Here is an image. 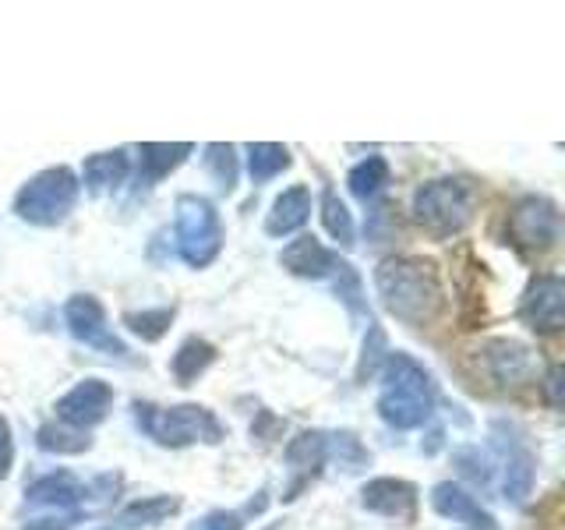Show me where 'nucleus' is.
Segmentation results:
<instances>
[{
	"instance_id": "nucleus-1",
	"label": "nucleus",
	"mask_w": 565,
	"mask_h": 530,
	"mask_svg": "<svg viewBox=\"0 0 565 530\" xmlns=\"http://www.w3.org/2000/svg\"><path fill=\"white\" fill-rule=\"evenodd\" d=\"M375 290L385 311L406 326H428L441 311V279L424 258H385L375 269Z\"/></svg>"
},
{
	"instance_id": "nucleus-2",
	"label": "nucleus",
	"mask_w": 565,
	"mask_h": 530,
	"mask_svg": "<svg viewBox=\"0 0 565 530\" xmlns=\"http://www.w3.org/2000/svg\"><path fill=\"white\" fill-rule=\"evenodd\" d=\"M375 406L393 432L420 428L435 411V382L428 368L414 361L411 353H388L382 364V393Z\"/></svg>"
},
{
	"instance_id": "nucleus-3",
	"label": "nucleus",
	"mask_w": 565,
	"mask_h": 530,
	"mask_svg": "<svg viewBox=\"0 0 565 530\" xmlns=\"http://www.w3.org/2000/svg\"><path fill=\"white\" fill-rule=\"evenodd\" d=\"M135 421L152 442L167 449H184L194 442H209L216 446L223 442L220 417L199 403H177V406H156V403H135Z\"/></svg>"
},
{
	"instance_id": "nucleus-4",
	"label": "nucleus",
	"mask_w": 565,
	"mask_h": 530,
	"mask_svg": "<svg viewBox=\"0 0 565 530\" xmlns=\"http://www.w3.org/2000/svg\"><path fill=\"white\" fill-rule=\"evenodd\" d=\"M78 194H82V184L75 170L50 167L22 184V191L14 194V212H18V220H25L32 226H61L71 212H75Z\"/></svg>"
},
{
	"instance_id": "nucleus-5",
	"label": "nucleus",
	"mask_w": 565,
	"mask_h": 530,
	"mask_svg": "<svg viewBox=\"0 0 565 530\" xmlns=\"http://www.w3.org/2000/svg\"><path fill=\"white\" fill-rule=\"evenodd\" d=\"M173 241L191 269H205L223 252V220L216 205L202 194H177L173 205Z\"/></svg>"
},
{
	"instance_id": "nucleus-6",
	"label": "nucleus",
	"mask_w": 565,
	"mask_h": 530,
	"mask_svg": "<svg viewBox=\"0 0 565 530\" xmlns=\"http://www.w3.org/2000/svg\"><path fill=\"white\" fill-rule=\"evenodd\" d=\"M88 488L71 470L43 474L40 481L25 488L29 520L22 530H67L82 520V502Z\"/></svg>"
},
{
	"instance_id": "nucleus-7",
	"label": "nucleus",
	"mask_w": 565,
	"mask_h": 530,
	"mask_svg": "<svg viewBox=\"0 0 565 530\" xmlns=\"http://www.w3.org/2000/svg\"><path fill=\"white\" fill-rule=\"evenodd\" d=\"M473 205L477 194L459 177H438V181H428L414 191V216L435 237H452L467 230L473 220Z\"/></svg>"
},
{
	"instance_id": "nucleus-8",
	"label": "nucleus",
	"mask_w": 565,
	"mask_h": 530,
	"mask_svg": "<svg viewBox=\"0 0 565 530\" xmlns=\"http://www.w3.org/2000/svg\"><path fill=\"white\" fill-rule=\"evenodd\" d=\"M562 237V216L558 205L544 194H526L509 212V241L526 255L552 252Z\"/></svg>"
},
{
	"instance_id": "nucleus-9",
	"label": "nucleus",
	"mask_w": 565,
	"mask_h": 530,
	"mask_svg": "<svg viewBox=\"0 0 565 530\" xmlns=\"http://www.w3.org/2000/svg\"><path fill=\"white\" fill-rule=\"evenodd\" d=\"M520 322L544 336L565 326V283L558 273H541L526 283L520 297Z\"/></svg>"
},
{
	"instance_id": "nucleus-10",
	"label": "nucleus",
	"mask_w": 565,
	"mask_h": 530,
	"mask_svg": "<svg viewBox=\"0 0 565 530\" xmlns=\"http://www.w3.org/2000/svg\"><path fill=\"white\" fill-rule=\"evenodd\" d=\"M64 322H67L71 336H75V340L85 343V347L110 353V358H124V353H128V347H124L114 336L110 322H106V311H103V305L93 294L71 297L64 305Z\"/></svg>"
},
{
	"instance_id": "nucleus-11",
	"label": "nucleus",
	"mask_w": 565,
	"mask_h": 530,
	"mask_svg": "<svg viewBox=\"0 0 565 530\" xmlns=\"http://www.w3.org/2000/svg\"><path fill=\"white\" fill-rule=\"evenodd\" d=\"M110 406H114V389L110 382H103V379H82L75 389H67V393L57 400V421L67 424V428H75V432H88V428H96V424L106 421V414H110Z\"/></svg>"
},
{
	"instance_id": "nucleus-12",
	"label": "nucleus",
	"mask_w": 565,
	"mask_h": 530,
	"mask_svg": "<svg viewBox=\"0 0 565 530\" xmlns=\"http://www.w3.org/2000/svg\"><path fill=\"white\" fill-rule=\"evenodd\" d=\"M361 506L367 512H379L385 520L414 523L417 517V488L403 477H375L361 488Z\"/></svg>"
},
{
	"instance_id": "nucleus-13",
	"label": "nucleus",
	"mask_w": 565,
	"mask_h": 530,
	"mask_svg": "<svg viewBox=\"0 0 565 530\" xmlns=\"http://www.w3.org/2000/svg\"><path fill=\"white\" fill-rule=\"evenodd\" d=\"M279 265L287 273L300 276V279H329V276L340 273L343 258H340V252H329V247L318 237L305 234V237H297V241H290L287 247H282Z\"/></svg>"
},
{
	"instance_id": "nucleus-14",
	"label": "nucleus",
	"mask_w": 565,
	"mask_h": 530,
	"mask_svg": "<svg viewBox=\"0 0 565 530\" xmlns=\"http://www.w3.org/2000/svg\"><path fill=\"white\" fill-rule=\"evenodd\" d=\"M431 506L438 517H446L452 523H467V527H477V530H494L499 523H494L491 512L473 499V495L467 488H459L452 481H441L431 488Z\"/></svg>"
},
{
	"instance_id": "nucleus-15",
	"label": "nucleus",
	"mask_w": 565,
	"mask_h": 530,
	"mask_svg": "<svg viewBox=\"0 0 565 530\" xmlns=\"http://www.w3.org/2000/svg\"><path fill=\"white\" fill-rule=\"evenodd\" d=\"M326 459H329V435H322V432H300L287 442V464L294 474L287 499H294V495L326 467Z\"/></svg>"
},
{
	"instance_id": "nucleus-16",
	"label": "nucleus",
	"mask_w": 565,
	"mask_h": 530,
	"mask_svg": "<svg viewBox=\"0 0 565 530\" xmlns=\"http://www.w3.org/2000/svg\"><path fill=\"white\" fill-rule=\"evenodd\" d=\"M311 216V188L308 184H294L282 194H276V202L265 216V234L269 237H290Z\"/></svg>"
},
{
	"instance_id": "nucleus-17",
	"label": "nucleus",
	"mask_w": 565,
	"mask_h": 530,
	"mask_svg": "<svg viewBox=\"0 0 565 530\" xmlns=\"http://www.w3.org/2000/svg\"><path fill=\"white\" fill-rule=\"evenodd\" d=\"M131 173V156L128 149H110V152H96L88 156L82 163V177L78 184H85L88 194H106V191H117Z\"/></svg>"
},
{
	"instance_id": "nucleus-18",
	"label": "nucleus",
	"mask_w": 565,
	"mask_h": 530,
	"mask_svg": "<svg viewBox=\"0 0 565 530\" xmlns=\"http://www.w3.org/2000/svg\"><path fill=\"white\" fill-rule=\"evenodd\" d=\"M505 446V442H502ZM537 481V459L520 442H509L502 456V491L509 502H526V495L534 491Z\"/></svg>"
},
{
	"instance_id": "nucleus-19",
	"label": "nucleus",
	"mask_w": 565,
	"mask_h": 530,
	"mask_svg": "<svg viewBox=\"0 0 565 530\" xmlns=\"http://www.w3.org/2000/svg\"><path fill=\"white\" fill-rule=\"evenodd\" d=\"M194 152L191 141H177V146H167V141H146V146L138 149L141 163H138V184H156L163 181L170 170H177L184 163V159Z\"/></svg>"
},
{
	"instance_id": "nucleus-20",
	"label": "nucleus",
	"mask_w": 565,
	"mask_h": 530,
	"mask_svg": "<svg viewBox=\"0 0 565 530\" xmlns=\"http://www.w3.org/2000/svg\"><path fill=\"white\" fill-rule=\"evenodd\" d=\"M212 361H216V347L202 340V336H188L170 358V371H173L177 385H191L199 375H205Z\"/></svg>"
},
{
	"instance_id": "nucleus-21",
	"label": "nucleus",
	"mask_w": 565,
	"mask_h": 530,
	"mask_svg": "<svg viewBox=\"0 0 565 530\" xmlns=\"http://www.w3.org/2000/svg\"><path fill=\"white\" fill-rule=\"evenodd\" d=\"M181 509V499H173V495H146V499H135L120 509L117 523L124 530H141V527H159L163 520H170L173 512Z\"/></svg>"
},
{
	"instance_id": "nucleus-22",
	"label": "nucleus",
	"mask_w": 565,
	"mask_h": 530,
	"mask_svg": "<svg viewBox=\"0 0 565 530\" xmlns=\"http://www.w3.org/2000/svg\"><path fill=\"white\" fill-rule=\"evenodd\" d=\"M484 364H488V371H491V379H494V382L509 385V382L523 379V371H526L530 358H526V347L516 343V340H491V343L484 347Z\"/></svg>"
},
{
	"instance_id": "nucleus-23",
	"label": "nucleus",
	"mask_w": 565,
	"mask_h": 530,
	"mask_svg": "<svg viewBox=\"0 0 565 530\" xmlns=\"http://www.w3.org/2000/svg\"><path fill=\"white\" fill-rule=\"evenodd\" d=\"M290 167V149L276 146V141H255L247 146V173H252V184H269L273 177H279Z\"/></svg>"
},
{
	"instance_id": "nucleus-24",
	"label": "nucleus",
	"mask_w": 565,
	"mask_h": 530,
	"mask_svg": "<svg viewBox=\"0 0 565 530\" xmlns=\"http://www.w3.org/2000/svg\"><path fill=\"white\" fill-rule=\"evenodd\" d=\"M347 184L353 191V199H361V202L379 199V194L385 191V184H388V163H385V156H367V159H361V163L350 170Z\"/></svg>"
},
{
	"instance_id": "nucleus-25",
	"label": "nucleus",
	"mask_w": 565,
	"mask_h": 530,
	"mask_svg": "<svg viewBox=\"0 0 565 530\" xmlns=\"http://www.w3.org/2000/svg\"><path fill=\"white\" fill-rule=\"evenodd\" d=\"M35 446H40L43 453H53V456H78L93 446V438H88V432H75L61 421H50L35 432Z\"/></svg>"
},
{
	"instance_id": "nucleus-26",
	"label": "nucleus",
	"mask_w": 565,
	"mask_h": 530,
	"mask_svg": "<svg viewBox=\"0 0 565 530\" xmlns=\"http://www.w3.org/2000/svg\"><path fill=\"white\" fill-rule=\"evenodd\" d=\"M322 226H326V234L340 247L353 244V216H350L347 202L332 188L322 191Z\"/></svg>"
},
{
	"instance_id": "nucleus-27",
	"label": "nucleus",
	"mask_w": 565,
	"mask_h": 530,
	"mask_svg": "<svg viewBox=\"0 0 565 530\" xmlns=\"http://www.w3.org/2000/svg\"><path fill=\"white\" fill-rule=\"evenodd\" d=\"M173 308H146V311H128L124 315V326H128L138 340H146V343H156V340H163L170 322H173Z\"/></svg>"
},
{
	"instance_id": "nucleus-28",
	"label": "nucleus",
	"mask_w": 565,
	"mask_h": 530,
	"mask_svg": "<svg viewBox=\"0 0 565 530\" xmlns=\"http://www.w3.org/2000/svg\"><path fill=\"white\" fill-rule=\"evenodd\" d=\"M205 167L212 173V181H216L223 191H234L237 188V149L234 146H223V141H212L205 146Z\"/></svg>"
},
{
	"instance_id": "nucleus-29",
	"label": "nucleus",
	"mask_w": 565,
	"mask_h": 530,
	"mask_svg": "<svg viewBox=\"0 0 565 530\" xmlns=\"http://www.w3.org/2000/svg\"><path fill=\"white\" fill-rule=\"evenodd\" d=\"M335 294H340V300L350 308V315H367V305H364V290H361V276L353 273V265L343 262L340 265V273H335ZM367 322H371V315H367Z\"/></svg>"
},
{
	"instance_id": "nucleus-30",
	"label": "nucleus",
	"mask_w": 565,
	"mask_h": 530,
	"mask_svg": "<svg viewBox=\"0 0 565 530\" xmlns=\"http://www.w3.org/2000/svg\"><path fill=\"white\" fill-rule=\"evenodd\" d=\"M329 453L340 456V467H343V470H361V467L371 464L367 449L358 442V435H350V432L332 435V438H329Z\"/></svg>"
},
{
	"instance_id": "nucleus-31",
	"label": "nucleus",
	"mask_w": 565,
	"mask_h": 530,
	"mask_svg": "<svg viewBox=\"0 0 565 530\" xmlns=\"http://www.w3.org/2000/svg\"><path fill=\"white\" fill-rule=\"evenodd\" d=\"M456 467H459V474L467 477V481H473V485H488L491 481V470H488V459L481 456V449H459L456 453Z\"/></svg>"
},
{
	"instance_id": "nucleus-32",
	"label": "nucleus",
	"mask_w": 565,
	"mask_h": 530,
	"mask_svg": "<svg viewBox=\"0 0 565 530\" xmlns=\"http://www.w3.org/2000/svg\"><path fill=\"white\" fill-rule=\"evenodd\" d=\"M194 530H244V517L241 512L216 509V512H209V517H202Z\"/></svg>"
},
{
	"instance_id": "nucleus-33",
	"label": "nucleus",
	"mask_w": 565,
	"mask_h": 530,
	"mask_svg": "<svg viewBox=\"0 0 565 530\" xmlns=\"http://www.w3.org/2000/svg\"><path fill=\"white\" fill-rule=\"evenodd\" d=\"M14 467V435H11V421L0 414V481L11 474Z\"/></svg>"
},
{
	"instance_id": "nucleus-34",
	"label": "nucleus",
	"mask_w": 565,
	"mask_h": 530,
	"mask_svg": "<svg viewBox=\"0 0 565 530\" xmlns=\"http://www.w3.org/2000/svg\"><path fill=\"white\" fill-rule=\"evenodd\" d=\"M544 393H547V403H552V406H562V368H558V364H555L552 371H547Z\"/></svg>"
},
{
	"instance_id": "nucleus-35",
	"label": "nucleus",
	"mask_w": 565,
	"mask_h": 530,
	"mask_svg": "<svg viewBox=\"0 0 565 530\" xmlns=\"http://www.w3.org/2000/svg\"><path fill=\"white\" fill-rule=\"evenodd\" d=\"M99 530H110V527H99Z\"/></svg>"
}]
</instances>
